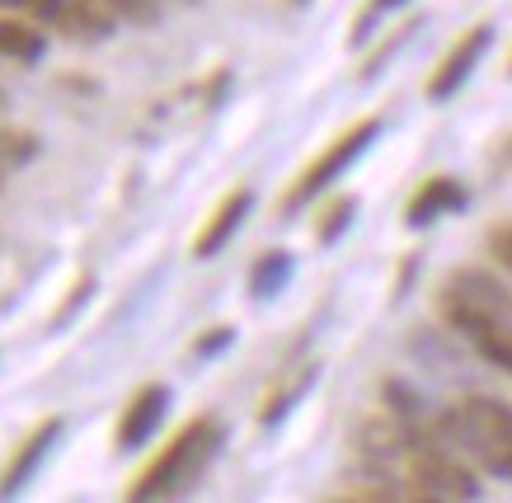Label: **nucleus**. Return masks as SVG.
Here are the masks:
<instances>
[{
	"mask_svg": "<svg viewBox=\"0 0 512 503\" xmlns=\"http://www.w3.org/2000/svg\"><path fill=\"white\" fill-rule=\"evenodd\" d=\"M442 315L484 362L512 377V297L484 268H456L442 283Z\"/></svg>",
	"mask_w": 512,
	"mask_h": 503,
	"instance_id": "obj_1",
	"label": "nucleus"
},
{
	"mask_svg": "<svg viewBox=\"0 0 512 503\" xmlns=\"http://www.w3.org/2000/svg\"><path fill=\"white\" fill-rule=\"evenodd\" d=\"M442 433L470 466L512 485V405L498 395H461L442 409Z\"/></svg>",
	"mask_w": 512,
	"mask_h": 503,
	"instance_id": "obj_2",
	"label": "nucleus"
},
{
	"mask_svg": "<svg viewBox=\"0 0 512 503\" xmlns=\"http://www.w3.org/2000/svg\"><path fill=\"white\" fill-rule=\"evenodd\" d=\"M221 442H226L221 419H193V424H188L184 433H179V438H174L170 447L141 471V480L132 485L127 503H174V499H184L188 489L207 475V466L221 456Z\"/></svg>",
	"mask_w": 512,
	"mask_h": 503,
	"instance_id": "obj_3",
	"label": "nucleus"
},
{
	"mask_svg": "<svg viewBox=\"0 0 512 503\" xmlns=\"http://www.w3.org/2000/svg\"><path fill=\"white\" fill-rule=\"evenodd\" d=\"M376 137H381V118H362L357 127H348L339 142L329 146L325 156H320L311 170L296 179V189H292V198H287V207H306L311 198H320V193H325L334 179H343V174L353 170L357 160L367 156V146H372Z\"/></svg>",
	"mask_w": 512,
	"mask_h": 503,
	"instance_id": "obj_4",
	"label": "nucleus"
},
{
	"mask_svg": "<svg viewBox=\"0 0 512 503\" xmlns=\"http://www.w3.org/2000/svg\"><path fill=\"white\" fill-rule=\"evenodd\" d=\"M489 43H494V24H475L470 33H461V38L451 43L447 57L437 62L433 80H428V99H433V104H442V99L461 95V85H466V80L475 76V66L484 62Z\"/></svg>",
	"mask_w": 512,
	"mask_h": 503,
	"instance_id": "obj_5",
	"label": "nucleus"
},
{
	"mask_svg": "<svg viewBox=\"0 0 512 503\" xmlns=\"http://www.w3.org/2000/svg\"><path fill=\"white\" fill-rule=\"evenodd\" d=\"M62 433H66L62 419H47V424H38L29 438H24V447L15 452V461H10V466H5V475H0V503H10L15 494H24V485L43 471L47 452L57 447V438H62Z\"/></svg>",
	"mask_w": 512,
	"mask_h": 503,
	"instance_id": "obj_6",
	"label": "nucleus"
},
{
	"mask_svg": "<svg viewBox=\"0 0 512 503\" xmlns=\"http://www.w3.org/2000/svg\"><path fill=\"white\" fill-rule=\"evenodd\" d=\"M165 409H170V386H141L132 395V405L123 409V424H118V447L137 452L156 438V428L165 424Z\"/></svg>",
	"mask_w": 512,
	"mask_h": 503,
	"instance_id": "obj_7",
	"label": "nucleus"
},
{
	"mask_svg": "<svg viewBox=\"0 0 512 503\" xmlns=\"http://www.w3.org/2000/svg\"><path fill=\"white\" fill-rule=\"evenodd\" d=\"M249 207H254V193H249V189L226 193V198H221V207L212 212V221L202 226V236L193 240V254H198V259H217V254L235 240V231L245 226Z\"/></svg>",
	"mask_w": 512,
	"mask_h": 503,
	"instance_id": "obj_8",
	"label": "nucleus"
},
{
	"mask_svg": "<svg viewBox=\"0 0 512 503\" xmlns=\"http://www.w3.org/2000/svg\"><path fill=\"white\" fill-rule=\"evenodd\" d=\"M461 207H466V189H461L451 174H437V179H428V184L409 198L404 221H409V226H433V221H442L447 212H461Z\"/></svg>",
	"mask_w": 512,
	"mask_h": 503,
	"instance_id": "obj_9",
	"label": "nucleus"
},
{
	"mask_svg": "<svg viewBox=\"0 0 512 503\" xmlns=\"http://www.w3.org/2000/svg\"><path fill=\"white\" fill-rule=\"evenodd\" d=\"M43 52H47V38H43V29H33V19H24V15L0 19V57L33 66Z\"/></svg>",
	"mask_w": 512,
	"mask_h": 503,
	"instance_id": "obj_10",
	"label": "nucleus"
},
{
	"mask_svg": "<svg viewBox=\"0 0 512 503\" xmlns=\"http://www.w3.org/2000/svg\"><path fill=\"white\" fill-rule=\"evenodd\" d=\"M292 273H296L292 254H287V250H273V254H264V259L254 264V273H249V292H254L259 301L278 297L282 287L292 283Z\"/></svg>",
	"mask_w": 512,
	"mask_h": 503,
	"instance_id": "obj_11",
	"label": "nucleus"
},
{
	"mask_svg": "<svg viewBox=\"0 0 512 503\" xmlns=\"http://www.w3.org/2000/svg\"><path fill=\"white\" fill-rule=\"evenodd\" d=\"M38 142H33L29 132H15V127H0V179L5 174H15L19 165H29Z\"/></svg>",
	"mask_w": 512,
	"mask_h": 503,
	"instance_id": "obj_12",
	"label": "nucleus"
},
{
	"mask_svg": "<svg viewBox=\"0 0 512 503\" xmlns=\"http://www.w3.org/2000/svg\"><path fill=\"white\" fill-rule=\"evenodd\" d=\"M113 19H132V24H151L160 15V0H99Z\"/></svg>",
	"mask_w": 512,
	"mask_h": 503,
	"instance_id": "obj_13",
	"label": "nucleus"
},
{
	"mask_svg": "<svg viewBox=\"0 0 512 503\" xmlns=\"http://www.w3.org/2000/svg\"><path fill=\"white\" fill-rule=\"evenodd\" d=\"M489 250H494V259L512 273V221H498L494 231H489Z\"/></svg>",
	"mask_w": 512,
	"mask_h": 503,
	"instance_id": "obj_14",
	"label": "nucleus"
},
{
	"mask_svg": "<svg viewBox=\"0 0 512 503\" xmlns=\"http://www.w3.org/2000/svg\"><path fill=\"white\" fill-rule=\"evenodd\" d=\"M353 212H357V203H353V198H343V203H334V207H329V221H325V226H320V240H334V236H339L343 226L353 221Z\"/></svg>",
	"mask_w": 512,
	"mask_h": 503,
	"instance_id": "obj_15",
	"label": "nucleus"
},
{
	"mask_svg": "<svg viewBox=\"0 0 512 503\" xmlns=\"http://www.w3.org/2000/svg\"><path fill=\"white\" fill-rule=\"evenodd\" d=\"M226 344H231V330H217L212 339H202L193 353H198V358H207V353H217V348H226Z\"/></svg>",
	"mask_w": 512,
	"mask_h": 503,
	"instance_id": "obj_16",
	"label": "nucleus"
},
{
	"mask_svg": "<svg viewBox=\"0 0 512 503\" xmlns=\"http://www.w3.org/2000/svg\"><path fill=\"white\" fill-rule=\"evenodd\" d=\"M400 5H409V0H372V5H367V19L390 15V10H400ZM367 19H362V29H367ZM362 29H357V33H362Z\"/></svg>",
	"mask_w": 512,
	"mask_h": 503,
	"instance_id": "obj_17",
	"label": "nucleus"
},
{
	"mask_svg": "<svg viewBox=\"0 0 512 503\" xmlns=\"http://www.w3.org/2000/svg\"><path fill=\"white\" fill-rule=\"evenodd\" d=\"M348 503H372V499H348Z\"/></svg>",
	"mask_w": 512,
	"mask_h": 503,
	"instance_id": "obj_18",
	"label": "nucleus"
},
{
	"mask_svg": "<svg viewBox=\"0 0 512 503\" xmlns=\"http://www.w3.org/2000/svg\"><path fill=\"white\" fill-rule=\"evenodd\" d=\"M0 104H5V95H0Z\"/></svg>",
	"mask_w": 512,
	"mask_h": 503,
	"instance_id": "obj_19",
	"label": "nucleus"
},
{
	"mask_svg": "<svg viewBox=\"0 0 512 503\" xmlns=\"http://www.w3.org/2000/svg\"><path fill=\"white\" fill-rule=\"evenodd\" d=\"M296 5H301V0H296Z\"/></svg>",
	"mask_w": 512,
	"mask_h": 503,
	"instance_id": "obj_20",
	"label": "nucleus"
}]
</instances>
